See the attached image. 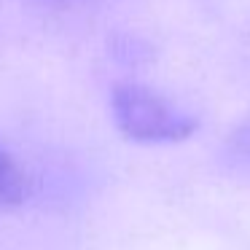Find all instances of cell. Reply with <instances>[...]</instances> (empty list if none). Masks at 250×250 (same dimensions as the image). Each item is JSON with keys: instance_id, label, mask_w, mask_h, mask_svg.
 Wrapping results in <instances>:
<instances>
[{"instance_id": "6da1fadb", "label": "cell", "mask_w": 250, "mask_h": 250, "mask_svg": "<svg viewBox=\"0 0 250 250\" xmlns=\"http://www.w3.org/2000/svg\"><path fill=\"white\" fill-rule=\"evenodd\" d=\"M110 108L119 129L137 143H178L196 129V119L191 113L140 83L116 86Z\"/></svg>"}, {"instance_id": "7a4b0ae2", "label": "cell", "mask_w": 250, "mask_h": 250, "mask_svg": "<svg viewBox=\"0 0 250 250\" xmlns=\"http://www.w3.org/2000/svg\"><path fill=\"white\" fill-rule=\"evenodd\" d=\"M27 196V180L14 156L0 146V210L19 207Z\"/></svg>"}]
</instances>
